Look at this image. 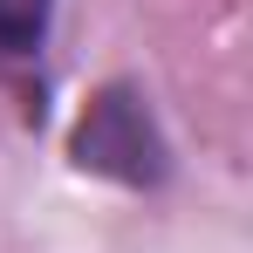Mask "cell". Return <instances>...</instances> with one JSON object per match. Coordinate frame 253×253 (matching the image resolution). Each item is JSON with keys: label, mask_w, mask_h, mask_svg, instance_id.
<instances>
[{"label": "cell", "mask_w": 253, "mask_h": 253, "mask_svg": "<svg viewBox=\"0 0 253 253\" xmlns=\"http://www.w3.org/2000/svg\"><path fill=\"white\" fill-rule=\"evenodd\" d=\"M76 165L83 171H103V178H124V185H158L165 178V137L151 124L144 96L137 89H103L96 103L83 110L76 124Z\"/></svg>", "instance_id": "obj_1"}, {"label": "cell", "mask_w": 253, "mask_h": 253, "mask_svg": "<svg viewBox=\"0 0 253 253\" xmlns=\"http://www.w3.org/2000/svg\"><path fill=\"white\" fill-rule=\"evenodd\" d=\"M55 0H0V55H35Z\"/></svg>", "instance_id": "obj_2"}]
</instances>
